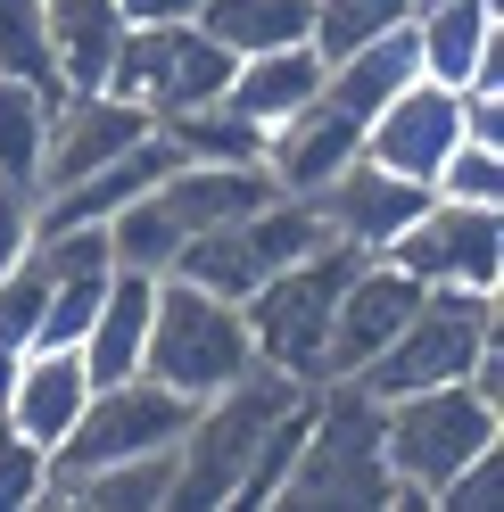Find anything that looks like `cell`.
<instances>
[{"mask_svg": "<svg viewBox=\"0 0 504 512\" xmlns=\"http://www.w3.org/2000/svg\"><path fill=\"white\" fill-rule=\"evenodd\" d=\"M17 356H25V347H0V405H9V380H17Z\"/></svg>", "mask_w": 504, "mask_h": 512, "instance_id": "obj_35", "label": "cell"}, {"mask_svg": "<svg viewBox=\"0 0 504 512\" xmlns=\"http://www.w3.org/2000/svg\"><path fill=\"white\" fill-rule=\"evenodd\" d=\"M0 75L34 83V91H58L50 34H42V0H0Z\"/></svg>", "mask_w": 504, "mask_h": 512, "instance_id": "obj_27", "label": "cell"}, {"mask_svg": "<svg viewBox=\"0 0 504 512\" xmlns=\"http://www.w3.org/2000/svg\"><path fill=\"white\" fill-rule=\"evenodd\" d=\"M422 306V281L397 256H356L348 281L331 298V339H323V380H356L381 347L405 331V314Z\"/></svg>", "mask_w": 504, "mask_h": 512, "instance_id": "obj_10", "label": "cell"}, {"mask_svg": "<svg viewBox=\"0 0 504 512\" xmlns=\"http://www.w3.org/2000/svg\"><path fill=\"white\" fill-rule=\"evenodd\" d=\"M224 83H232V50L215 42L199 17H174V25H124L116 67H108L100 91L149 108V124H157V116H174V108L224 100Z\"/></svg>", "mask_w": 504, "mask_h": 512, "instance_id": "obj_8", "label": "cell"}, {"mask_svg": "<svg viewBox=\"0 0 504 512\" xmlns=\"http://www.w3.org/2000/svg\"><path fill=\"white\" fill-rule=\"evenodd\" d=\"M25 248H34V199H25V190H0V273H9Z\"/></svg>", "mask_w": 504, "mask_h": 512, "instance_id": "obj_33", "label": "cell"}, {"mask_svg": "<svg viewBox=\"0 0 504 512\" xmlns=\"http://www.w3.org/2000/svg\"><path fill=\"white\" fill-rule=\"evenodd\" d=\"M50 100H58V91H34V83H9V75H0V190H25V199H42Z\"/></svg>", "mask_w": 504, "mask_h": 512, "instance_id": "obj_24", "label": "cell"}, {"mask_svg": "<svg viewBox=\"0 0 504 512\" xmlns=\"http://www.w3.org/2000/svg\"><path fill=\"white\" fill-rule=\"evenodd\" d=\"M141 133H149V108L116 100V91H58L50 100V149H42V190L108 166V157L133 149Z\"/></svg>", "mask_w": 504, "mask_h": 512, "instance_id": "obj_13", "label": "cell"}, {"mask_svg": "<svg viewBox=\"0 0 504 512\" xmlns=\"http://www.w3.org/2000/svg\"><path fill=\"white\" fill-rule=\"evenodd\" d=\"M157 133H166L182 166H265V124H248L232 100L174 108V116H157Z\"/></svg>", "mask_w": 504, "mask_h": 512, "instance_id": "obj_22", "label": "cell"}, {"mask_svg": "<svg viewBox=\"0 0 504 512\" xmlns=\"http://www.w3.org/2000/svg\"><path fill=\"white\" fill-rule=\"evenodd\" d=\"M430 504H438V512H488V504H504V438L480 446V455H471V463H463Z\"/></svg>", "mask_w": 504, "mask_h": 512, "instance_id": "obj_32", "label": "cell"}, {"mask_svg": "<svg viewBox=\"0 0 504 512\" xmlns=\"http://www.w3.org/2000/svg\"><path fill=\"white\" fill-rule=\"evenodd\" d=\"M191 397H174L166 380L149 372H124V380H91V397L75 413V430L50 446V488L67 471H91V463H124V455H157V446H182L191 430Z\"/></svg>", "mask_w": 504, "mask_h": 512, "instance_id": "obj_7", "label": "cell"}, {"mask_svg": "<svg viewBox=\"0 0 504 512\" xmlns=\"http://www.w3.org/2000/svg\"><path fill=\"white\" fill-rule=\"evenodd\" d=\"M248 364H257V347H248L240 306H232V298H207V290H191V281H174V273H157L141 372L199 405V397H215V389H232Z\"/></svg>", "mask_w": 504, "mask_h": 512, "instance_id": "obj_4", "label": "cell"}, {"mask_svg": "<svg viewBox=\"0 0 504 512\" xmlns=\"http://www.w3.org/2000/svg\"><path fill=\"white\" fill-rule=\"evenodd\" d=\"M42 34H50L58 91H100L124 42V9L116 0H42Z\"/></svg>", "mask_w": 504, "mask_h": 512, "instance_id": "obj_19", "label": "cell"}, {"mask_svg": "<svg viewBox=\"0 0 504 512\" xmlns=\"http://www.w3.org/2000/svg\"><path fill=\"white\" fill-rule=\"evenodd\" d=\"M298 397H306V380L273 372V364H248L232 389L199 397L191 430H182V446H174V504H232V488H240L248 455H257L265 422L281 405H298Z\"/></svg>", "mask_w": 504, "mask_h": 512, "instance_id": "obj_3", "label": "cell"}, {"mask_svg": "<svg viewBox=\"0 0 504 512\" xmlns=\"http://www.w3.org/2000/svg\"><path fill=\"white\" fill-rule=\"evenodd\" d=\"M455 141H463V91L430 83V75H414L389 108L364 116V157L389 166V174H405V182H422V190L438 182V166H447Z\"/></svg>", "mask_w": 504, "mask_h": 512, "instance_id": "obj_11", "label": "cell"}, {"mask_svg": "<svg viewBox=\"0 0 504 512\" xmlns=\"http://www.w3.org/2000/svg\"><path fill=\"white\" fill-rule=\"evenodd\" d=\"M306 422H314V389L298 397V405H281L273 422H265V438H257V455H248V471H240V488H232V504H273L281 496V479H290V463H298V446H306Z\"/></svg>", "mask_w": 504, "mask_h": 512, "instance_id": "obj_26", "label": "cell"}, {"mask_svg": "<svg viewBox=\"0 0 504 512\" xmlns=\"http://www.w3.org/2000/svg\"><path fill=\"white\" fill-rule=\"evenodd\" d=\"M174 281H191V290H207V298H248V290H257V256H248V232H240V223H215V232H191V240H182L174 248V265H166Z\"/></svg>", "mask_w": 504, "mask_h": 512, "instance_id": "obj_25", "label": "cell"}, {"mask_svg": "<svg viewBox=\"0 0 504 512\" xmlns=\"http://www.w3.org/2000/svg\"><path fill=\"white\" fill-rule=\"evenodd\" d=\"M124 25H174V17H199V0H116Z\"/></svg>", "mask_w": 504, "mask_h": 512, "instance_id": "obj_34", "label": "cell"}, {"mask_svg": "<svg viewBox=\"0 0 504 512\" xmlns=\"http://www.w3.org/2000/svg\"><path fill=\"white\" fill-rule=\"evenodd\" d=\"M149 306H157V273L116 265V273H108L100 314H91V331L75 339V356H83V372H91V380H124V372H141V347H149Z\"/></svg>", "mask_w": 504, "mask_h": 512, "instance_id": "obj_18", "label": "cell"}, {"mask_svg": "<svg viewBox=\"0 0 504 512\" xmlns=\"http://www.w3.org/2000/svg\"><path fill=\"white\" fill-rule=\"evenodd\" d=\"M430 190L438 199H463V207H496L504 199V149L496 141H455Z\"/></svg>", "mask_w": 504, "mask_h": 512, "instance_id": "obj_31", "label": "cell"}, {"mask_svg": "<svg viewBox=\"0 0 504 512\" xmlns=\"http://www.w3.org/2000/svg\"><path fill=\"white\" fill-rule=\"evenodd\" d=\"M348 157H364V124L348 116V108H331L323 91L290 116V124H273L265 133V174H273V190H323Z\"/></svg>", "mask_w": 504, "mask_h": 512, "instance_id": "obj_15", "label": "cell"}, {"mask_svg": "<svg viewBox=\"0 0 504 512\" xmlns=\"http://www.w3.org/2000/svg\"><path fill=\"white\" fill-rule=\"evenodd\" d=\"M50 504V446L0 422V512H42Z\"/></svg>", "mask_w": 504, "mask_h": 512, "instance_id": "obj_29", "label": "cell"}, {"mask_svg": "<svg viewBox=\"0 0 504 512\" xmlns=\"http://www.w3.org/2000/svg\"><path fill=\"white\" fill-rule=\"evenodd\" d=\"M414 58L447 91H463L471 75H504V0H422Z\"/></svg>", "mask_w": 504, "mask_h": 512, "instance_id": "obj_14", "label": "cell"}, {"mask_svg": "<svg viewBox=\"0 0 504 512\" xmlns=\"http://www.w3.org/2000/svg\"><path fill=\"white\" fill-rule=\"evenodd\" d=\"M314 91H323V58H314V42H290V50H257V58H232V83L224 100L248 116V124H290Z\"/></svg>", "mask_w": 504, "mask_h": 512, "instance_id": "obj_20", "label": "cell"}, {"mask_svg": "<svg viewBox=\"0 0 504 512\" xmlns=\"http://www.w3.org/2000/svg\"><path fill=\"white\" fill-rule=\"evenodd\" d=\"M389 256L422 290H504V223L496 207H463V199H438L389 240Z\"/></svg>", "mask_w": 504, "mask_h": 512, "instance_id": "obj_9", "label": "cell"}, {"mask_svg": "<svg viewBox=\"0 0 504 512\" xmlns=\"http://www.w3.org/2000/svg\"><path fill=\"white\" fill-rule=\"evenodd\" d=\"M504 438V405H488L471 380H438L414 397H381V463L405 504H430L447 479Z\"/></svg>", "mask_w": 504, "mask_h": 512, "instance_id": "obj_2", "label": "cell"}, {"mask_svg": "<svg viewBox=\"0 0 504 512\" xmlns=\"http://www.w3.org/2000/svg\"><path fill=\"white\" fill-rule=\"evenodd\" d=\"M323 504H348V512L405 504L389 463H381V397L364 380H314L306 446H298V463L273 496V512H323Z\"/></svg>", "mask_w": 504, "mask_h": 512, "instance_id": "obj_1", "label": "cell"}, {"mask_svg": "<svg viewBox=\"0 0 504 512\" xmlns=\"http://www.w3.org/2000/svg\"><path fill=\"white\" fill-rule=\"evenodd\" d=\"M83 397H91V372H83L75 347H25V356H17V380H9V405H0V422H17L25 438L58 446V438L75 430Z\"/></svg>", "mask_w": 504, "mask_h": 512, "instance_id": "obj_16", "label": "cell"}, {"mask_svg": "<svg viewBox=\"0 0 504 512\" xmlns=\"http://www.w3.org/2000/svg\"><path fill=\"white\" fill-rule=\"evenodd\" d=\"M42 306H50V273H42V256L25 248L17 265L0 273V347H34Z\"/></svg>", "mask_w": 504, "mask_h": 512, "instance_id": "obj_30", "label": "cell"}, {"mask_svg": "<svg viewBox=\"0 0 504 512\" xmlns=\"http://www.w3.org/2000/svg\"><path fill=\"white\" fill-rule=\"evenodd\" d=\"M50 504H75V512H157V504H174V446L67 471V479L50 488Z\"/></svg>", "mask_w": 504, "mask_h": 512, "instance_id": "obj_21", "label": "cell"}, {"mask_svg": "<svg viewBox=\"0 0 504 512\" xmlns=\"http://www.w3.org/2000/svg\"><path fill=\"white\" fill-rule=\"evenodd\" d=\"M488 339H504V290H422L405 331L356 380L372 397H414V389H438V380H463Z\"/></svg>", "mask_w": 504, "mask_h": 512, "instance_id": "obj_5", "label": "cell"}, {"mask_svg": "<svg viewBox=\"0 0 504 512\" xmlns=\"http://www.w3.org/2000/svg\"><path fill=\"white\" fill-rule=\"evenodd\" d=\"M405 17H414V0H314V58H339L364 34H389Z\"/></svg>", "mask_w": 504, "mask_h": 512, "instance_id": "obj_28", "label": "cell"}, {"mask_svg": "<svg viewBox=\"0 0 504 512\" xmlns=\"http://www.w3.org/2000/svg\"><path fill=\"white\" fill-rule=\"evenodd\" d=\"M356 265V248H314L298 256V265H281L265 273L257 290L240 298V323H248V347H257V364L273 372H290V380H323V339H331V298H339V281H348Z\"/></svg>", "mask_w": 504, "mask_h": 512, "instance_id": "obj_6", "label": "cell"}, {"mask_svg": "<svg viewBox=\"0 0 504 512\" xmlns=\"http://www.w3.org/2000/svg\"><path fill=\"white\" fill-rule=\"evenodd\" d=\"M306 199H314V215H323V232L339 248L389 256V240L430 207V190L405 182V174H389V166H372V157H348V166H339L323 190H306Z\"/></svg>", "mask_w": 504, "mask_h": 512, "instance_id": "obj_12", "label": "cell"}, {"mask_svg": "<svg viewBox=\"0 0 504 512\" xmlns=\"http://www.w3.org/2000/svg\"><path fill=\"white\" fill-rule=\"evenodd\" d=\"M414 75H422V58H414V17H405V25H389V34H364L356 50L323 58V100L364 124L372 108H389Z\"/></svg>", "mask_w": 504, "mask_h": 512, "instance_id": "obj_17", "label": "cell"}, {"mask_svg": "<svg viewBox=\"0 0 504 512\" xmlns=\"http://www.w3.org/2000/svg\"><path fill=\"white\" fill-rule=\"evenodd\" d=\"M199 25L232 58H257V50L314 42V0H199Z\"/></svg>", "mask_w": 504, "mask_h": 512, "instance_id": "obj_23", "label": "cell"}]
</instances>
